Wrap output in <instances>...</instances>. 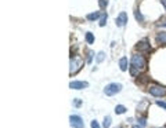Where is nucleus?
Instances as JSON below:
<instances>
[{
  "mask_svg": "<svg viewBox=\"0 0 166 128\" xmlns=\"http://www.w3.org/2000/svg\"><path fill=\"white\" fill-rule=\"evenodd\" d=\"M161 3L165 6V8H166V0H161Z\"/></svg>",
  "mask_w": 166,
  "mask_h": 128,
  "instance_id": "obj_25",
  "label": "nucleus"
},
{
  "mask_svg": "<svg viewBox=\"0 0 166 128\" xmlns=\"http://www.w3.org/2000/svg\"><path fill=\"white\" fill-rule=\"evenodd\" d=\"M89 87V83L86 81H71L69 88L72 90H83V88H87Z\"/></svg>",
  "mask_w": 166,
  "mask_h": 128,
  "instance_id": "obj_7",
  "label": "nucleus"
},
{
  "mask_svg": "<svg viewBox=\"0 0 166 128\" xmlns=\"http://www.w3.org/2000/svg\"><path fill=\"white\" fill-rule=\"evenodd\" d=\"M107 23V14H103L101 19H100V26H104Z\"/></svg>",
  "mask_w": 166,
  "mask_h": 128,
  "instance_id": "obj_17",
  "label": "nucleus"
},
{
  "mask_svg": "<svg viewBox=\"0 0 166 128\" xmlns=\"http://www.w3.org/2000/svg\"><path fill=\"white\" fill-rule=\"evenodd\" d=\"M133 128H143L141 126H133Z\"/></svg>",
  "mask_w": 166,
  "mask_h": 128,
  "instance_id": "obj_26",
  "label": "nucleus"
},
{
  "mask_svg": "<svg viewBox=\"0 0 166 128\" xmlns=\"http://www.w3.org/2000/svg\"><path fill=\"white\" fill-rule=\"evenodd\" d=\"M104 58H105V54H104V52H98V54H97V62H98V64H101V62L104 61Z\"/></svg>",
  "mask_w": 166,
  "mask_h": 128,
  "instance_id": "obj_15",
  "label": "nucleus"
},
{
  "mask_svg": "<svg viewBox=\"0 0 166 128\" xmlns=\"http://www.w3.org/2000/svg\"><path fill=\"white\" fill-rule=\"evenodd\" d=\"M119 66H120V70H122V72L127 70V58H126V56H122V58H120Z\"/></svg>",
  "mask_w": 166,
  "mask_h": 128,
  "instance_id": "obj_9",
  "label": "nucleus"
},
{
  "mask_svg": "<svg viewBox=\"0 0 166 128\" xmlns=\"http://www.w3.org/2000/svg\"><path fill=\"white\" fill-rule=\"evenodd\" d=\"M148 91L152 97H164V95H166V88L162 87V85H151Z\"/></svg>",
  "mask_w": 166,
  "mask_h": 128,
  "instance_id": "obj_4",
  "label": "nucleus"
},
{
  "mask_svg": "<svg viewBox=\"0 0 166 128\" xmlns=\"http://www.w3.org/2000/svg\"><path fill=\"white\" fill-rule=\"evenodd\" d=\"M91 128H100L98 123H97L96 120H93V121H91Z\"/></svg>",
  "mask_w": 166,
  "mask_h": 128,
  "instance_id": "obj_22",
  "label": "nucleus"
},
{
  "mask_svg": "<svg viewBox=\"0 0 166 128\" xmlns=\"http://www.w3.org/2000/svg\"><path fill=\"white\" fill-rule=\"evenodd\" d=\"M69 124L72 128H85V123H83V120L79 116H71Z\"/></svg>",
  "mask_w": 166,
  "mask_h": 128,
  "instance_id": "obj_5",
  "label": "nucleus"
},
{
  "mask_svg": "<svg viewBox=\"0 0 166 128\" xmlns=\"http://www.w3.org/2000/svg\"><path fill=\"white\" fill-rule=\"evenodd\" d=\"M109 126H111V117H109V116H107V117L104 118L103 127H104V128H109Z\"/></svg>",
  "mask_w": 166,
  "mask_h": 128,
  "instance_id": "obj_14",
  "label": "nucleus"
},
{
  "mask_svg": "<svg viewBox=\"0 0 166 128\" xmlns=\"http://www.w3.org/2000/svg\"><path fill=\"white\" fill-rule=\"evenodd\" d=\"M120 90H122V84H119V83H111V84H108L104 88V94L108 95V97H112V95L120 92Z\"/></svg>",
  "mask_w": 166,
  "mask_h": 128,
  "instance_id": "obj_3",
  "label": "nucleus"
},
{
  "mask_svg": "<svg viewBox=\"0 0 166 128\" xmlns=\"http://www.w3.org/2000/svg\"><path fill=\"white\" fill-rule=\"evenodd\" d=\"M71 68H69V73H71V76L72 74H76L79 72V70L82 69V66H83V59L81 58V56H78V55H73V56H71Z\"/></svg>",
  "mask_w": 166,
  "mask_h": 128,
  "instance_id": "obj_2",
  "label": "nucleus"
},
{
  "mask_svg": "<svg viewBox=\"0 0 166 128\" xmlns=\"http://www.w3.org/2000/svg\"><path fill=\"white\" fill-rule=\"evenodd\" d=\"M124 112H126V108L122 105H118L116 108H115V113H116V114H123Z\"/></svg>",
  "mask_w": 166,
  "mask_h": 128,
  "instance_id": "obj_12",
  "label": "nucleus"
},
{
  "mask_svg": "<svg viewBox=\"0 0 166 128\" xmlns=\"http://www.w3.org/2000/svg\"><path fill=\"white\" fill-rule=\"evenodd\" d=\"M73 105H75L76 108H79V106L82 105V101H81V99H75V102H73Z\"/></svg>",
  "mask_w": 166,
  "mask_h": 128,
  "instance_id": "obj_23",
  "label": "nucleus"
},
{
  "mask_svg": "<svg viewBox=\"0 0 166 128\" xmlns=\"http://www.w3.org/2000/svg\"><path fill=\"white\" fill-rule=\"evenodd\" d=\"M145 121H147V120H145V117H138V123H140L141 127L145 126Z\"/></svg>",
  "mask_w": 166,
  "mask_h": 128,
  "instance_id": "obj_19",
  "label": "nucleus"
},
{
  "mask_svg": "<svg viewBox=\"0 0 166 128\" xmlns=\"http://www.w3.org/2000/svg\"><path fill=\"white\" fill-rule=\"evenodd\" d=\"M159 25H161L162 28H166V22H162V23H159Z\"/></svg>",
  "mask_w": 166,
  "mask_h": 128,
  "instance_id": "obj_24",
  "label": "nucleus"
},
{
  "mask_svg": "<svg viewBox=\"0 0 166 128\" xmlns=\"http://www.w3.org/2000/svg\"><path fill=\"white\" fill-rule=\"evenodd\" d=\"M115 23H116V26H119V28L124 26L127 23V14L124 13V11H122V13L118 15V18H116V21H115Z\"/></svg>",
  "mask_w": 166,
  "mask_h": 128,
  "instance_id": "obj_6",
  "label": "nucleus"
},
{
  "mask_svg": "<svg viewBox=\"0 0 166 128\" xmlns=\"http://www.w3.org/2000/svg\"><path fill=\"white\" fill-rule=\"evenodd\" d=\"M100 7L101 8H104V7H107V6H108V0H100Z\"/></svg>",
  "mask_w": 166,
  "mask_h": 128,
  "instance_id": "obj_18",
  "label": "nucleus"
},
{
  "mask_svg": "<svg viewBox=\"0 0 166 128\" xmlns=\"http://www.w3.org/2000/svg\"><path fill=\"white\" fill-rule=\"evenodd\" d=\"M156 105L161 106V108H164L166 110V102H161V101H158V102H156Z\"/></svg>",
  "mask_w": 166,
  "mask_h": 128,
  "instance_id": "obj_21",
  "label": "nucleus"
},
{
  "mask_svg": "<svg viewBox=\"0 0 166 128\" xmlns=\"http://www.w3.org/2000/svg\"><path fill=\"white\" fill-rule=\"evenodd\" d=\"M93 51H89L87 52V62H91V59H93Z\"/></svg>",
  "mask_w": 166,
  "mask_h": 128,
  "instance_id": "obj_20",
  "label": "nucleus"
},
{
  "mask_svg": "<svg viewBox=\"0 0 166 128\" xmlns=\"http://www.w3.org/2000/svg\"><path fill=\"white\" fill-rule=\"evenodd\" d=\"M134 17H136V19H137V21H140V22H141V21H143L144 18H143V15H141V13H140V11H134Z\"/></svg>",
  "mask_w": 166,
  "mask_h": 128,
  "instance_id": "obj_16",
  "label": "nucleus"
},
{
  "mask_svg": "<svg viewBox=\"0 0 166 128\" xmlns=\"http://www.w3.org/2000/svg\"><path fill=\"white\" fill-rule=\"evenodd\" d=\"M156 41L161 44H166V32H161V33H158V36H156Z\"/></svg>",
  "mask_w": 166,
  "mask_h": 128,
  "instance_id": "obj_10",
  "label": "nucleus"
},
{
  "mask_svg": "<svg viewBox=\"0 0 166 128\" xmlns=\"http://www.w3.org/2000/svg\"><path fill=\"white\" fill-rule=\"evenodd\" d=\"M100 17V13L98 11H96V13H91V14H87V17H86V18H87L89 21H94V19H97Z\"/></svg>",
  "mask_w": 166,
  "mask_h": 128,
  "instance_id": "obj_11",
  "label": "nucleus"
},
{
  "mask_svg": "<svg viewBox=\"0 0 166 128\" xmlns=\"http://www.w3.org/2000/svg\"><path fill=\"white\" fill-rule=\"evenodd\" d=\"M137 50H141V51H150L151 47H150V44H148L147 40H143L137 44Z\"/></svg>",
  "mask_w": 166,
  "mask_h": 128,
  "instance_id": "obj_8",
  "label": "nucleus"
},
{
  "mask_svg": "<svg viewBox=\"0 0 166 128\" xmlns=\"http://www.w3.org/2000/svg\"><path fill=\"white\" fill-rule=\"evenodd\" d=\"M86 41H87L89 44H93V43H94V36H93V33H90V32H87V33H86Z\"/></svg>",
  "mask_w": 166,
  "mask_h": 128,
  "instance_id": "obj_13",
  "label": "nucleus"
},
{
  "mask_svg": "<svg viewBox=\"0 0 166 128\" xmlns=\"http://www.w3.org/2000/svg\"><path fill=\"white\" fill-rule=\"evenodd\" d=\"M145 66H147V64H145V59L143 55L134 54L132 56V64H130V73H132V76H137L138 73L145 69Z\"/></svg>",
  "mask_w": 166,
  "mask_h": 128,
  "instance_id": "obj_1",
  "label": "nucleus"
}]
</instances>
